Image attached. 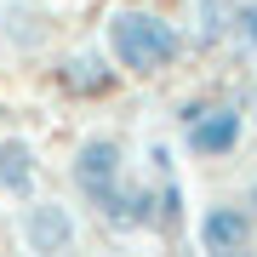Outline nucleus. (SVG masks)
I'll return each mask as SVG.
<instances>
[{
	"instance_id": "obj_1",
	"label": "nucleus",
	"mask_w": 257,
	"mask_h": 257,
	"mask_svg": "<svg viewBox=\"0 0 257 257\" xmlns=\"http://www.w3.org/2000/svg\"><path fill=\"white\" fill-rule=\"evenodd\" d=\"M109 57H114L120 74L160 80L183 57V29L172 18H160V12H149V6H120L109 18Z\"/></svg>"
},
{
	"instance_id": "obj_2",
	"label": "nucleus",
	"mask_w": 257,
	"mask_h": 257,
	"mask_svg": "<svg viewBox=\"0 0 257 257\" xmlns=\"http://www.w3.org/2000/svg\"><path fill=\"white\" fill-rule=\"evenodd\" d=\"M69 177L80 189V200L92 211H103L114 200L120 177H126V149H120V138H86L74 149V160H69Z\"/></svg>"
},
{
	"instance_id": "obj_3",
	"label": "nucleus",
	"mask_w": 257,
	"mask_h": 257,
	"mask_svg": "<svg viewBox=\"0 0 257 257\" xmlns=\"http://www.w3.org/2000/svg\"><path fill=\"white\" fill-rule=\"evenodd\" d=\"M240 138H246V109L240 103H200L189 120H183V143H189V155L194 160H223V155H234Z\"/></svg>"
},
{
	"instance_id": "obj_4",
	"label": "nucleus",
	"mask_w": 257,
	"mask_h": 257,
	"mask_svg": "<svg viewBox=\"0 0 257 257\" xmlns=\"http://www.w3.org/2000/svg\"><path fill=\"white\" fill-rule=\"evenodd\" d=\"M80 240V223L63 200H23V246L29 251H74Z\"/></svg>"
},
{
	"instance_id": "obj_5",
	"label": "nucleus",
	"mask_w": 257,
	"mask_h": 257,
	"mask_svg": "<svg viewBox=\"0 0 257 257\" xmlns=\"http://www.w3.org/2000/svg\"><path fill=\"white\" fill-rule=\"evenodd\" d=\"M52 80L63 86L69 97H109L114 86H120V69H114V57L109 52H97V46H80V52H69L63 63L52 69Z\"/></svg>"
},
{
	"instance_id": "obj_6",
	"label": "nucleus",
	"mask_w": 257,
	"mask_h": 257,
	"mask_svg": "<svg viewBox=\"0 0 257 257\" xmlns=\"http://www.w3.org/2000/svg\"><path fill=\"white\" fill-rule=\"evenodd\" d=\"M194 234H200L206 251H246L257 240V217L240 200H223V206H206V217H200Z\"/></svg>"
},
{
	"instance_id": "obj_7",
	"label": "nucleus",
	"mask_w": 257,
	"mask_h": 257,
	"mask_svg": "<svg viewBox=\"0 0 257 257\" xmlns=\"http://www.w3.org/2000/svg\"><path fill=\"white\" fill-rule=\"evenodd\" d=\"M40 189V160L29 138H0V194L6 200H29Z\"/></svg>"
},
{
	"instance_id": "obj_8",
	"label": "nucleus",
	"mask_w": 257,
	"mask_h": 257,
	"mask_svg": "<svg viewBox=\"0 0 257 257\" xmlns=\"http://www.w3.org/2000/svg\"><path fill=\"white\" fill-rule=\"evenodd\" d=\"M155 172H160V189H155V229L160 240H177L183 234V183H177V172H172V149L155 143Z\"/></svg>"
},
{
	"instance_id": "obj_9",
	"label": "nucleus",
	"mask_w": 257,
	"mask_h": 257,
	"mask_svg": "<svg viewBox=\"0 0 257 257\" xmlns=\"http://www.w3.org/2000/svg\"><path fill=\"white\" fill-rule=\"evenodd\" d=\"M229 18H234V0H189V46H223L229 35Z\"/></svg>"
},
{
	"instance_id": "obj_10",
	"label": "nucleus",
	"mask_w": 257,
	"mask_h": 257,
	"mask_svg": "<svg viewBox=\"0 0 257 257\" xmlns=\"http://www.w3.org/2000/svg\"><path fill=\"white\" fill-rule=\"evenodd\" d=\"M229 46L240 57H257V0H234V18H229Z\"/></svg>"
},
{
	"instance_id": "obj_11",
	"label": "nucleus",
	"mask_w": 257,
	"mask_h": 257,
	"mask_svg": "<svg viewBox=\"0 0 257 257\" xmlns=\"http://www.w3.org/2000/svg\"><path fill=\"white\" fill-rule=\"evenodd\" d=\"M240 206H246V211H251V217H257V183H251V194H246V200H240Z\"/></svg>"
},
{
	"instance_id": "obj_12",
	"label": "nucleus",
	"mask_w": 257,
	"mask_h": 257,
	"mask_svg": "<svg viewBox=\"0 0 257 257\" xmlns=\"http://www.w3.org/2000/svg\"><path fill=\"white\" fill-rule=\"evenodd\" d=\"M251 120H257V92H251Z\"/></svg>"
}]
</instances>
